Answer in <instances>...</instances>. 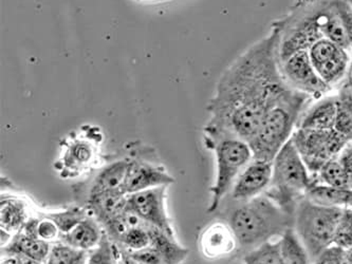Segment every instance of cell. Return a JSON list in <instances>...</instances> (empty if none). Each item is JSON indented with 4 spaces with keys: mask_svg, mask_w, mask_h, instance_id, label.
Masks as SVG:
<instances>
[{
    "mask_svg": "<svg viewBox=\"0 0 352 264\" xmlns=\"http://www.w3.org/2000/svg\"><path fill=\"white\" fill-rule=\"evenodd\" d=\"M336 116L334 130L348 141H352V90L342 84L336 94Z\"/></svg>",
    "mask_w": 352,
    "mask_h": 264,
    "instance_id": "obj_24",
    "label": "cell"
},
{
    "mask_svg": "<svg viewBox=\"0 0 352 264\" xmlns=\"http://www.w3.org/2000/svg\"><path fill=\"white\" fill-rule=\"evenodd\" d=\"M228 212V222L238 245L249 252L293 228L294 217L263 194L257 198L236 202Z\"/></svg>",
    "mask_w": 352,
    "mask_h": 264,
    "instance_id": "obj_2",
    "label": "cell"
},
{
    "mask_svg": "<svg viewBox=\"0 0 352 264\" xmlns=\"http://www.w3.org/2000/svg\"><path fill=\"white\" fill-rule=\"evenodd\" d=\"M333 245L347 251L352 248V208H344L334 234Z\"/></svg>",
    "mask_w": 352,
    "mask_h": 264,
    "instance_id": "obj_31",
    "label": "cell"
},
{
    "mask_svg": "<svg viewBox=\"0 0 352 264\" xmlns=\"http://www.w3.org/2000/svg\"><path fill=\"white\" fill-rule=\"evenodd\" d=\"M148 232L151 237L149 245L160 253L165 264H181L186 259L188 250L180 245L175 236H170L155 226H149Z\"/></svg>",
    "mask_w": 352,
    "mask_h": 264,
    "instance_id": "obj_22",
    "label": "cell"
},
{
    "mask_svg": "<svg viewBox=\"0 0 352 264\" xmlns=\"http://www.w3.org/2000/svg\"><path fill=\"white\" fill-rule=\"evenodd\" d=\"M0 264H19L17 262V258L14 256H9V257H5V259L1 260Z\"/></svg>",
    "mask_w": 352,
    "mask_h": 264,
    "instance_id": "obj_40",
    "label": "cell"
},
{
    "mask_svg": "<svg viewBox=\"0 0 352 264\" xmlns=\"http://www.w3.org/2000/svg\"><path fill=\"white\" fill-rule=\"evenodd\" d=\"M94 157L92 146L86 142H76L69 147L63 159V178H74L91 164Z\"/></svg>",
    "mask_w": 352,
    "mask_h": 264,
    "instance_id": "obj_23",
    "label": "cell"
},
{
    "mask_svg": "<svg viewBox=\"0 0 352 264\" xmlns=\"http://www.w3.org/2000/svg\"><path fill=\"white\" fill-rule=\"evenodd\" d=\"M344 208H329L302 199L295 210L293 230L306 248L311 263L333 245L334 234Z\"/></svg>",
    "mask_w": 352,
    "mask_h": 264,
    "instance_id": "obj_7",
    "label": "cell"
},
{
    "mask_svg": "<svg viewBox=\"0 0 352 264\" xmlns=\"http://www.w3.org/2000/svg\"><path fill=\"white\" fill-rule=\"evenodd\" d=\"M129 165V160H121L98 171L86 189V200L98 195L124 192V181Z\"/></svg>",
    "mask_w": 352,
    "mask_h": 264,
    "instance_id": "obj_14",
    "label": "cell"
},
{
    "mask_svg": "<svg viewBox=\"0 0 352 264\" xmlns=\"http://www.w3.org/2000/svg\"><path fill=\"white\" fill-rule=\"evenodd\" d=\"M127 199L129 197L124 192H108L87 199L82 206L103 226L108 220L126 210Z\"/></svg>",
    "mask_w": 352,
    "mask_h": 264,
    "instance_id": "obj_19",
    "label": "cell"
},
{
    "mask_svg": "<svg viewBox=\"0 0 352 264\" xmlns=\"http://www.w3.org/2000/svg\"><path fill=\"white\" fill-rule=\"evenodd\" d=\"M149 224L140 228H131L129 232L124 236L121 243L118 245L123 248L124 250L129 252L140 251L142 248H147L151 244V237H149Z\"/></svg>",
    "mask_w": 352,
    "mask_h": 264,
    "instance_id": "obj_32",
    "label": "cell"
},
{
    "mask_svg": "<svg viewBox=\"0 0 352 264\" xmlns=\"http://www.w3.org/2000/svg\"><path fill=\"white\" fill-rule=\"evenodd\" d=\"M37 236L39 239L53 244L60 241L62 232L58 224L44 214L43 218H39L38 224H37Z\"/></svg>",
    "mask_w": 352,
    "mask_h": 264,
    "instance_id": "obj_33",
    "label": "cell"
},
{
    "mask_svg": "<svg viewBox=\"0 0 352 264\" xmlns=\"http://www.w3.org/2000/svg\"><path fill=\"white\" fill-rule=\"evenodd\" d=\"M344 252H345L346 256H347L349 259L352 260V248H350V250H347V251Z\"/></svg>",
    "mask_w": 352,
    "mask_h": 264,
    "instance_id": "obj_42",
    "label": "cell"
},
{
    "mask_svg": "<svg viewBox=\"0 0 352 264\" xmlns=\"http://www.w3.org/2000/svg\"><path fill=\"white\" fill-rule=\"evenodd\" d=\"M336 7H338L344 28H345L350 49H352V7L347 0H336Z\"/></svg>",
    "mask_w": 352,
    "mask_h": 264,
    "instance_id": "obj_35",
    "label": "cell"
},
{
    "mask_svg": "<svg viewBox=\"0 0 352 264\" xmlns=\"http://www.w3.org/2000/svg\"><path fill=\"white\" fill-rule=\"evenodd\" d=\"M45 216L48 217L58 224L63 234L70 232L76 224L80 223L86 217L89 216V212L85 206L76 205V206L65 208L60 212H49Z\"/></svg>",
    "mask_w": 352,
    "mask_h": 264,
    "instance_id": "obj_29",
    "label": "cell"
},
{
    "mask_svg": "<svg viewBox=\"0 0 352 264\" xmlns=\"http://www.w3.org/2000/svg\"><path fill=\"white\" fill-rule=\"evenodd\" d=\"M305 198L329 208H352V188H341L314 183Z\"/></svg>",
    "mask_w": 352,
    "mask_h": 264,
    "instance_id": "obj_21",
    "label": "cell"
},
{
    "mask_svg": "<svg viewBox=\"0 0 352 264\" xmlns=\"http://www.w3.org/2000/svg\"><path fill=\"white\" fill-rule=\"evenodd\" d=\"M208 148L216 157V177L210 187V202L208 212H217L222 201L231 192L238 175L253 160L251 146L245 140L231 135H206Z\"/></svg>",
    "mask_w": 352,
    "mask_h": 264,
    "instance_id": "obj_6",
    "label": "cell"
},
{
    "mask_svg": "<svg viewBox=\"0 0 352 264\" xmlns=\"http://www.w3.org/2000/svg\"><path fill=\"white\" fill-rule=\"evenodd\" d=\"M245 264H280L279 240L267 242L258 248L247 252L243 257Z\"/></svg>",
    "mask_w": 352,
    "mask_h": 264,
    "instance_id": "obj_30",
    "label": "cell"
},
{
    "mask_svg": "<svg viewBox=\"0 0 352 264\" xmlns=\"http://www.w3.org/2000/svg\"><path fill=\"white\" fill-rule=\"evenodd\" d=\"M168 186H159L142 192L127 195V208L143 221L170 236H175L166 210V192Z\"/></svg>",
    "mask_w": 352,
    "mask_h": 264,
    "instance_id": "obj_11",
    "label": "cell"
},
{
    "mask_svg": "<svg viewBox=\"0 0 352 264\" xmlns=\"http://www.w3.org/2000/svg\"><path fill=\"white\" fill-rule=\"evenodd\" d=\"M129 254L139 264H165L164 259L160 253L151 245L140 251L129 252Z\"/></svg>",
    "mask_w": 352,
    "mask_h": 264,
    "instance_id": "obj_34",
    "label": "cell"
},
{
    "mask_svg": "<svg viewBox=\"0 0 352 264\" xmlns=\"http://www.w3.org/2000/svg\"><path fill=\"white\" fill-rule=\"evenodd\" d=\"M343 84L349 87L350 89L352 90V58H350L349 66H348L347 73H346Z\"/></svg>",
    "mask_w": 352,
    "mask_h": 264,
    "instance_id": "obj_39",
    "label": "cell"
},
{
    "mask_svg": "<svg viewBox=\"0 0 352 264\" xmlns=\"http://www.w3.org/2000/svg\"><path fill=\"white\" fill-rule=\"evenodd\" d=\"M17 258V262L19 264H46L43 262L37 261V260L32 259V258L25 257V256L19 255L14 256Z\"/></svg>",
    "mask_w": 352,
    "mask_h": 264,
    "instance_id": "obj_38",
    "label": "cell"
},
{
    "mask_svg": "<svg viewBox=\"0 0 352 264\" xmlns=\"http://www.w3.org/2000/svg\"><path fill=\"white\" fill-rule=\"evenodd\" d=\"M121 248L109 239L104 232L103 239L98 246L89 251L86 264H120Z\"/></svg>",
    "mask_w": 352,
    "mask_h": 264,
    "instance_id": "obj_28",
    "label": "cell"
},
{
    "mask_svg": "<svg viewBox=\"0 0 352 264\" xmlns=\"http://www.w3.org/2000/svg\"><path fill=\"white\" fill-rule=\"evenodd\" d=\"M322 35L324 38L333 41L342 48L349 50L350 45L346 34L345 28L340 17L336 0H330L322 19Z\"/></svg>",
    "mask_w": 352,
    "mask_h": 264,
    "instance_id": "obj_26",
    "label": "cell"
},
{
    "mask_svg": "<svg viewBox=\"0 0 352 264\" xmlns=\"http://www.w3.org/2000/svg\"><path fill=\"white\" fill-rule=\"evenodd\" d=\"M308 52L316 72L328 86L333 89L343 84L350 63L348 50L329 39L322 38Z\"/></svg>",
    "mask_w": 352,
    "mask_h": 264,
    "instance_id": "obj_10",
    "label": "cell"
},
{
    "mask_svg": "<svg viewBox=\"0 0 352 264\" xmlns=\"http://www.w3.org/2000/svg\"><path fill=\"white\" fill-rule=\"evenodd\" d=\"M89 252L58 241L52 244L46 264H86Z\"/></svg>",
    "mask_w": 352,
    "mask_h": 264,
    "instance_id": "obj_27",
    "label": "cell"
},
{
    "mask_svg": "<svg viewBox=\"0 0 352 264\" xmlns=\"http://www.w3.org/2000/svg\"><path fill=\"white\" fill-rule=\"evenodd\" d=\"M238 245L235 234L229 224L218 223L204 230L201 237V248L208 258H220L229 255Z\"/></svg>",
    "mask_w": 352,
    "mask_h": 264,
    "instance_id": "obj_17",
    "label": "cell"
},
{
    "mask_svg": "<svg viewBox=\"0 0 352 264\" xmlns=\"http://www.w3.org/2000/svg\"><path fill=\"white\" fill-rule=\"evenodd\" d=\"M330 0H295L288 13L273 21L271 29L278 36V62L300 51H309L324 38L322 19Z\"/></svg>",
    "mask_w": 352,
    "mask_h": 264,
    "instance_id": "obj_4",
    "label": "cell"
},
{
    "mask_svg": "<svg viewBox=\"0 0 352 264\" xmlns=\"http://www.w3.org/2000/svg\"><path fill=\"white\" fill-rule=\"evenodd\" d=\"M336 116V96H322L302 112L298 128L311 130L334 129Z\"/></svg>",
    "mask_w": 352,
    "mask_h": 264,
    "instance_id": "obj_15",
    "label": "cell"
},
{
    "mask_svg": "<svg viewBox=\"0 0 352 264\" xmlns=\"http://www.w3.org/2000/svg\"><path fill=\"white\" fill-rule=\"evenodd\" d=\"M174 183L175 178L163 167L155 166L149 163L129 161L123 190L126 195H131L155 187L170 186Z\"/></svg>",
    "mask_w": 352,
    "mask_h": 264,
    "instance_id": "obj_13",
    "label": "cell"
},
{
    "mask_svg": "<svg viewBox=\"0 0 352 264\" xmlns=\"http://www.w3.org/2000/svg\"><path fill=\"white\" fill-rule=\"evenodd\" d=\"M272 165V181L265 194L294 217L296 206L314 183V177L291 140L277 153Z\"/></svg>",
    "mask_w": 352,
    "mask_h": 264,
    "instance_id": "obj_5",
    "label": "cell"
},
{
    "mask_svg": "<svg viewBox=\"0 0 352 264\" xmlns=\"http://www.w3.org/2000/svg\"><path fill=\"white\" fill-rule=\"evenodd\" d=\"M343 250L332 245L325 252H322L312 264H343Z\"/></svg>",
    "mask_w": 352,
    "mask_h": 264,
    "instance_id": "obj_36",
    "label": "cell"
},
{
    "mask_svg": "<svg viewBox=\"0 0 352 264\" xmlns=\"http://www.w3.org/2000/svg\"><path fill=\"white\" fill-rule=\"evenodd\" d=\"M310 96L285 87L267 106L256 135L250 142L253 159L273 162L290 141Z\"/></svg>",
    "mask_w": 352,
    "mask_h": 264,
    "instance_id": "obj_3",
    "label": "cell"
},
{
    "mask_svg": "<svg viewBox=\"0 0 352 264\" xmlns=\"http://www.w3.org/2000/svg\"><path fill=\"white\" fill-rule=\"evenodd\" d=\"M279 70L287 86L311 98L318 100L332 90L318 76L308 51H300L291 55L279 64Z\"/></svg>",
    "mask_w": 352,
    "mask_h": 264,
    "instance_id": "obj_9",
    "label": "cell"
},
{
    "mask_svg": "<svg viewBox=\"0 0 352 264\" xmlns=\"http://www.w3.org/2000/svg\"><path fill=\"white\" fill-rule=\"evenodd\" d=\"M343 264H352V260L346 256L345 252H344Z\"/></svg>",
    "mask_w": 352,
    "mask_h": 264,
    "instance_id": "obj_41",
    "label": "cell"
},
{
    "mask_svg": "<svg viewBox=\"0 0 352 264\" xmlns=\"http://www.w3.org/2000/svg\"><path fill=\"white\" fill-rule=\"evenodd\" d=\"M338 160L347 175L349 187L352 188V141L344 147L343 151L338 155Z\"/></svg>",
    "mask_w": 352,
    "mask_h": 264,
    "instance_id": "obj_37",
    "label": "cell"
},
{
    "mask_svg": "<svg viewBox=\"0 0 352 264\" xmlns=\"http://www.w3.org/2000/svg\"><path fill=\"white\" fill-rule=\"evenodd\" d=\"M272 162L263 160H252L238 175L231 189L232 200L243 202L265 194L272 181Z\"/></svg>",
    "mask_w": 352,
    "mask_h": 264,
    "instance_id": "obj_12",
    "label": "cell"
},
{
    "mask_svg": "<svg viewBox=\"0 0 352 264\" xmlns=\"http://www.w3.org/2000/svg\"><path fill=\"white\" fill-rule=\"evenodd\" d=\"M295 148L311 175L334 159L349 143L336 130H311L296 128L291 138Z\"/></svg>",
    "mask_w": 352,
    "mask_h": 264,
    "instance_id": "obj_8",
    "label": "cell"
},
{
    "mask_svg": "<svg viewBox=\"0 0 352 264\" xmlns=\"http://www.w3.org/2000/svg\"><path fill=\"white\" fill-rule=\"evenodd\" d=\"M104 232L103 226L89 214L70 232L63 234L60 241L72 248L89 252L100 244L103 239Z\"/></svg>",
    "mask_w": 352,
    "mask_h": 264,
    "instance_id": "obj_18",
    "label": "cell"
},
{
    "mask_svg": "<svg viewBox=\"0 0 352 264\" xmlns=\"http://www.w3.org/2000/svg\"><path fill=\"white\" fill-rule=\"evenodd\" d=\"M280 264H312L306 248L293 228L279 238Z\"/></svg>",
    "mask_w": 352,
    "mask_h": 264,
    "instance_id": "obj_25",
    "label": "cell"
},
{
    "mask_svg": "<svg viewBox=\"0 0 352 264\" xmlns=\"http://www.w3.org/2000/svg\"><path fill=\"white\" fill-rule=\"evenodd\" d=\"M277 47L278 36L271 29L224 71L208 104L206 135H231L248 143L256 135L267 106L287 87Z\"/></svg>",
    "mask_w": 352,
    "mask_h": 264,
    "instance_id": "obj_1",
    "label": "cell"
},
{
    "mask_svg": "<svg viewBox=\"0 0 352 264\" xmlns=\"http://www.w3.org/2000/svg\"><path fill=\"white\" fill-rule=\"evenodd\" d=\"M51 248H52V243L39 239L36 236L25 234L21 230L14 234L7 245L1 248V255L3 257L23 255L46 263Z\"/></svg>",
    "mask_w": 352,
    "mask_h": 264,
    "instance_id": "obj_16",
    "label": "cell"
},
{
    "mask_svg": "<svg viewBox=\"0 0 352 264\" xmlns=\"http://www.w3.org/2000/svg\"><path fill=\"white\" fill-rule=\"evenodd\" d=\"M27 205L21 199L3 196L0 201V228L12 236L23 230L29 220Z\"/></svg>",
    "mask_w": 352,
    "mask_h": 264,
    "instance_id": "obj_20",
    "label": "cell"
}]
</instances>
